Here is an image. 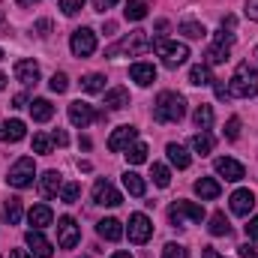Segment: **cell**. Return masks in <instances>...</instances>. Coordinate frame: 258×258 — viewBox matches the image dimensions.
Listing matches in <instances>:
<instances>
[{
  "instance_id": "6da1fadb",
  "label": "cell",
  "mask_w": 258,
  "mask_h": 258,
  "mask_svg": "<svg viewBox=\"0 0 258 258\" xmlns=\"http://www.w3.org/2000/svg\"><path fill=\"white\" fill-rule=\"evenodd\" d=\"M183 114H186V99H183L180 93L162 90V93L156 96L153 117H156L159 123H177V120H183Z\"/></svg>"
},
{
  "instance_id": "7a4b0ae2",
  "label": "cell",
  "mask_w": 258,
  "mask_h": 258,
  "mask_svg": "<svg viewBox=\"0 0 258 258\" xmlns=\"http://www.w3.org/2000/svg\"><path fill=\"white\" fill-rule=\"evenodd\" d=\"M228 90H231V96H240V99L258 96V72H255V66L237 63L234 75H231V84H228Z\"/></svg>"
},
{
  "instance_id": "3957f363",
  "label": "cell",
  "mask_w": 258,
  "mask_h": 258,
  "mask_svg": "<svg viewBox=\"0 0 258 258\" xmlns=\"http://www.w3.org/2000/svg\"><path fill=\"white\" fill-rule=\"evenodd\" d=\"M153 48V39L147 36V30H132L129 36H123L117 45H111L105 51V57H117V54H144Z\"/></svg>"
},
{
  "instance_id": "277c9868",
  "label": "cell",
  "mask_w": 258,
  "mask_h": 258,
  "mask_svg": "<svg viewBox=\"0 0 258 258\" xmlns=\"http://www.w3.org/2000/svg\"><path fill=\"white\" fill-rule=\"evenodd\" d=\"M153 48H156V54L162 57V66H168V69H177V66H183V63H186V57H189V48H186L183 42L156 39V42H153Z\"/></svg>"
},
{
  "instance_id": "5b68a950",
  "label": "cell",
  "mask_w": 258,
  "mask_h": 258,
  "mask_svg": "<svg viewBox=\"0 0 258 258\" xmlns=\"http://www.w3.org/2000/svg\"><path fill=\"white\" fill-rule=\"evenodd\" d=\"M33 177H36V162H33V156H21L12 168H9V186H15V189H27V186H33Z\"/></svg>"
},
{
  "instance_id": "8992f818",
  "label": "cell",
  "mask_w": 258,
  "mask_h": 258,
  "mask_svg": "<svg viewBox=\"0 0 258 258\" xmlns=\"http://www.w3.org/2000/svg\"><path fill=\"white\" fill-rule=\"evenodd\" d=\"M168 219H171V225L183 228L186 219H189V222H201V219H204V207L195 204V201H177V204L168 207Z\"/></svg>"
},
{
  "instance_id": "52a82bcc",
  "label": "cell",
  "mask_w": 258,
  "mask_h": 258,
  "mask_svg": "<svg viewBox=\"0 0 258 258\" xmlns=\"http://www.w3.org/2000/svg\"><path fill=\"white\" fill-rule=\"evenodd\" d=\"M69 48H72L75 57H90V54L96 51V33H93L90 27H78V30H72V36H69Z\"/></svg>"
},
{
  "instance_id": "ba28073f",
  "label": "cell",
  "mask_w": 258,
  "mask_h": 258,
  "mask_svg": "<svg viewBox=\"0 0 258 258\" xmlns=\"http://www.w3.org/2000/svg\"><path fill=\"white\" fill-rule=\"evenodd\" d=\"M105 114H99L90 102H81V99H75V102H69V123L72 126H90L93 120H102Z\"/></svg>"
},
{
  "instance_id": "9c48e42d",
  "label": "cell",
  "mask_w": 258,
  "mask_h": 258,
  "mask_svg": "<svg viewBox=\"0 0 258 258\" xmlns=\"http://www.w3.org/2000/svg\"><path fill=\"white\" fill-rule=\"evenodd\" d=\"M81 240V228L72 216H60L57 219V246L60 249H75Z\"/></svg>"
},
{
  "instance_id": "30bf717a",
  "label": "cell",
  "mask_w": 258,
  "mask_h": 258,
  "mask_svg": "<svg viewBox=\"0 0 258 258\" xmlns=\"http://www.w3.org/2000/svg\"><path fill=\"white\" fill-rule=\"evenodd\" d=\"M126 234H129V240H132V243H147V240H150V234H153V222H150L144 213H132V216H129Z\"/></svg>"
},
{
  "instance_id": "8fae6325",
  "label": "cell",
  "mask_w": 258,
  "mask_h": 258,
  "mask_svg": "<svg viewBox=\"0 0 258 258\" xmlns=\"http://www.w3.org/2000/svg\"><path fill=\"white\" fill-rule=\"evenodd\" d=\"M24 243H27V249H30L36 258H51V252H54L51 240H48L39 228H30V231L24 234Z\"/></svg>"
},
{
  "instance_id": "7c38bea8",
  "label": "cell",
  "mask_w": 258,
  "mask_h": 258,
  "mask_svg": "<svg viewBox=\"0 0 258 258\" xmlns=\"http://www.w3.org/2000/svg\"><path fill=\"white\" fill-rule=\"evenodd\" d=\"M213 168H216L219 177H225V180H231V183H237V180L246 177V168H243L237 159H231V156H219V159L213 162Z\"/></svg>"
},
{
  "instance_id": "4fadbf2b",
  "label": "cell",
  "mask_w": 258,
  "mask_h": 258,
  "mask_svg": "<svg viewBox=\"0 0 258 258\" xmlns=\"http://www.w3.org/2000/svg\"><path fill=\"white\" fill-rule=\"evenodd\" d=\"M135 138H138V129L135 126H117L111 135H108V150L111 153H120V150H126L129 144H135Z\"/></svg>"
},
{
  "instance_id": "5bb4252c",
  "label": "cell",
  "mask_w": 258,
  "mask_h": 258,
  "mask_svg": "<svg viewBox=\"0 0 258 258\" xmlns=\"http://www.w3.org/2000/svg\"><path fill=\"white\" fill-rule=\"evenodd\" d=\"M93 201L102 204V207H117L123 198H120V192L114 189V183H108V180H96V183H93Z\"/></svg>"
},
{
  "instance_id": "9a60e30c",
  "label": "cell",
  "mask_w": 258,
  "mask_h": 258,
  "mask_svg": "<svg viewBox=\"0 0 258 258\" xmlns=\"http://www.w3.org/2000/svg\"><path fill=\"white\" fill-rule=\"evenodd\" d=\"M27 222L33 225V228H48L51 222H54V213H51V207L48 204H33L30 210H27Z\"/></svg>"
},
{
  "instance_id": "2e32d148",
  "label": "cell",
  "mask_w": 258,
  "mask_h": 258,
  "mask_svg": "<svg viewBox=\"0 0 258 258\" xmlns=\"http://www.w3.org/2000/svg\"><path fill=\"white\" fill-rule=\"evenodd\" d=\"M252 207H255V195H252V189H237V192L231 195V213L249 216Z\"/></svg>"
},
{
  "instance_id": "e0dca14e",
  "label": "cell",
  "mask_w": 258,
  "mask_h": 258,
  "mask_svg": "<svg viewBox=\"0 0 258 258\" xmlns=\"http://www.w3.org/2000/svg\"><path fill=\"white\" fill-rule=\"evenodd\" d=\"M129 78L141 87H150L156 81V66L153 63H132L129 66Z\"/></svg>"
},
{
  "instance_id": "ac0fdd59",
  "label": "cell",
  "mask_w": 258,
  "mask_h": 258,
  "mask_svg": "<svg viewBox=\"0 0 258 258\" xmlns=\"http://www.w3.org/2000/svg\"><path fill=\"white\" fill-rule=\"evenodd\" d=\"M27 135V126L21 123V120H3L0 123V141H6V144H15V141H21Z\"/></svg>"
},
{
  "instance_id": "d6986e66",
  "label": "cell",
  "mask_w": 258,
  "mask_h": 258,
  "mask_svg": "<svg viewBox=\"0 0 258 258\" xmlns=\"http://www.w3.org/2000/svg\"><path fill=\"white\" fill-rule=\"evenodd\" d=\"M60 186H63L60 171H45L39 177V192H42V198H54V195L60 192Z\"/></svg>"
},
{
  "instance_id": "ffe728a7",
  "label": "cell",
  "mask_w": 258,
  "mask_h": 258,
  "mask_svg": "<svg viewBox=\"0 0 258 258\" xmlns=\"http://www.w3.org/2000/svg\"><path fill=\"white\" fill-rule=\"evenodd\" d=\"M96 231H99V237H102V240H111V243H114V240H120V237L126 234V231H123V225H120L117 219H99V222H96Z\"/></svg>"
},
{
  "instance_id": "44dd1931",
  "label": "cell",
  "mask_w": 258,
  "mask_h": 258,
  "mask_svg": "<svg viewBox=\"0 0 258 258\" xmlns=\"http://www.w3.org/2000/svg\"><path fill=\"white\" fill-rule=\"evenodd\" d=\"M15 78L21 84H36L39 81V66L33 63V60H18L15 63Z\"/></svg>"
},
{
  "instance_id": "7402d4cb",
  "label": "cell",
  "mask_w": 258,
  "mask_h": 258,
  "mask_svg": "<svg viewBox=\"0 0 258 258\" xmlns=\"http://www.w3.org/2000/svg\"><path fill=\"white\" fill-rule=\"evenodd\" d=\"M219 192H222V186H219L213 177H201V180H195V195H198V198L213 201V198H219Z\"/></svg>"
},
{
  "instance_id": "603a6c76",
  "label": "cell",
  "mask_w": 258,
  "mask_h": 258,
  "mask_svg": "<svg viewBox=\"0 0 258 258\" xmlns=\"http://www.w3.org/2000/svg\"><path fill=\"white\" fill-rule=\"evenodd\" d=\"M27 108H30V114H33V120H36V123H45V120H51V117H54V105H51L48 99H33Z\"/></svg>"
},
{
  "instance_id": "cb8c5ba5",
  "label": "cell",
  "mask_w": 258,
  "mask_h": 258,
  "mask_svg": "<svg viewBox=\"0 0 258 258\" xmlns=\"http://www.w3.org/2000/svg\"><path fill=\"white\" fill-rule=\"evenodd\" d=\"M105 105H108L111 111L126 108V105H129V90H126V87H111V90L105 93Z\"/></svg>"
},
{
  "instance_id": "d4e9b609",
  "label": "cell",
  "mask_w": 258,
  "mask_h": 258,
  "mask_svg": "<svg viewBox=\"0 0 258 258\" xmlns=\"http://www.w3.org/2000/svg\"><path fill=\"white\" fill-rule=\"evenodd\" d=\"M165 153H168V159H171V165H177V168H189V162H192V156L186 153V147L183 144H168L165 147Z\"/></svg>"
},
{
  "instance_id": "484cf974",
  "label": "cell",
  "mask_w": 258,
  "mask_h": 258,
  "mask_svg": "<svg viewBox=\"0 0 258 258\" xmlns=\"http://www.w3.org/2000/svg\"><path fill=\"white\" fill-rule=\"evenodd\" d=\"M189 84L195 87H207V84H213V72H210V66L207 63H198L189 69Z\"/></svg>"
},
{
  "instance_id": "4316f807",
  "label": "cell",
  "mask_w": 258,
  "mask_h": 258,
  "mask_svg": "<svg viewBox=\"0 0 258 258\" xmlns=\"http://www.w3.org/2000/svg\"><path fill=\"white\" fill-rule=\"evenodd\" d=\"M123 186H126V192L135 195V198H141V195L147 192L144 177H141V174H135V171H126V174H123Z\"/></svg>"
},
{
  "instance_id": "83f0119b",
  "label": "cell",
  "mask_w": 258,
  "mask_h": 258,
  "mask_svg": "<svg viewBox=\"0 0 258 258\" xmlns=\"http://www.w3.org/2000/svg\"><path fill=\"white\" fill-rule=\"evenodd\" d=\"M147 9H150L147 0H126L123 15H126V21H141V18H147Z\"/></svg>"
},
{
  "instance_id": "f1b7e54d",
  "label": "cell",
  "mask_w": 258,
  "mask_h": 258,
  "mask_svg": "<svg viewBox=\"0 0 258 258\" xmlns=\"http://www.w3.org/2000/svg\"><path fill=\"white\" fill-rule=\"evenodd\" d=\"M147 144L144 141H135V144H129L126 147V162L129 165H141V162H147Z\"/></svg>"
},
{
  "instance_id": "f546056e",
  "label": "cell",
  "mask_w": 258,
  "mask_h": 258,
  "mask_svg": "<svg viewBox=\"0 0 258 258\" xmlns=\"http://www.w3.org/2000/svg\"><path fill=\"white\" fill-rule=\"evenodd\" d=\"M207 228H210V234H213V237H225V234L231 231V225H228V219H225V213H222V210H216V213L210 216V225H207Z\"/></svg>"
},
{
  "instance_id": "4dcf8cb0",
  "label": "cell",
  "mask_w": 258,
  "mask_h": 258,
  "mask_svg": "<svg viewBox=\"0 0 258 258\" xmlns=\"http://www.w3.org/2000/svg\"><path fill=\"white\" fill-rule=\"evenodd\" d=\"M81 90H87V93H102V90H105V75H99V72L84 75V78H81Z\"/></svg>"
},
{
  "instance_id": "1f68e13d",
  "label": "cell",
  "mask_w": 258,
  "mask_h": 258,
  "mask_svg": "<svg viewBox=\"0 0 258 258\" xmlns=\"http://www.w3.org/2000/svg\"><path fill=\"white\" fill-rule=\"evenodd\" d=\"M192 150L201 153V156H207V153L213 150V135H210V132H198L192 138Z\"/></svg>"
},
{
  "instance_id": "d6a6232c",
  "label": "cell",
  "mask_w": 258,
  "mask_h": 258,
  "mask_svg": "<svg viewBox=\"0 0 258 258\" xmlns=\"http://www.w3.org/2000/svg\"><path fill=\"white\" fill-rule=\"evenodd\" d=\"M3 216L9 219V225L21 222V198H9V201L3 204Z\"/></svg>"
},
{
  "instance_id": "836d02e7",
  "label": "cell",
  "mask_w": 258,
  "mask_h": 258,
  "mask_svg": "<svg viewBox=\"0 0 258 258\" xmlns=\"http://www.w3.org/2000/svg\"><path fill=\"white\" fill-rule=\"evenodd\" d=\"M192 117H195V126L198 129H207L210 123H213V108H210V105H198Z\"/></svg>"
},
{
  "instance_id": "e575fe53",
  "label": "cell",
  "mask_w": 258,
  "mask_h": 258,
  "mask_svg": "<svg viewBox=\"0 0 258 258\" xmlns=\"http://www.w3.org/2000/svg\"><path fill=\"white\" fill-rule=\"evenodd\" d=\"M228 51H231V48H222V45L213 42V45L207 48V54H204V57H207V66L210 63H225V60H228Z\"/></svg>"
},
{
  "instance_id": "d590c367",
  "label": "cell",
  "mask_w": 258,
  "mask_h": 258,
  "mask_svg": "<svg viewBox=\"0 0 258 258\" xmlns=\"http://www.w3.org/2000/svg\"><path fill=\"white\" fill-rule=\"evenodd\" d=\"M150 177H153V183H156V186H162V189H165V186L171 183V171H168L165 165H159V162L153 165V171H150Z\"/></svg>"
},
{
  "instance_id": "8d00e7d4",
  "label": "cell",
  "mask_w": 258,
  "mask_h": 258,
  "mask_svg": "<svg viewBox=\"0 0 258 258\" xmlns=\"http://www.w3.org/2000/svg\"><path fill=\"white\" fill-rule=\"evenodd\" d=\"M180 33L189 36V39H201L207 30H204V24H198V21H183V24H180Z\"/></svg>"
},
{
  "instance_id": "74e56055",
  "label": "cell",
  "mask_w": 258,
  "mask_h": 258,
  "mask_svg": "<svg viewBox=\"0 0 258 258\" xmlns=\"http://www.w3.org/2000/svg\"><path fill=\"white\" fill-rule=\"evenodd\" d=\"M78 195H81V183H63L60 186V198H63L66 204H75Z\"/></svg>"
},
{
  "instance_id": "f35d334b",
  "label": "cell",
  "mask_w": 258,
  "mask_h": 258,
  "mask_svg": "<svg viewBox=\"0 0 258 258\" xmlns=\"http://www.w3.org/2000/svg\"><path fill=\"white\" fill-rule=\"evenodd\" d=\"M48 87H51L54 93H66V87H69V78H66L63 72H54V75H51V81H48Z\"/></svg>"
},
{
  "instance_id": "ab89813d",
  "label": "cell",
  "mask_w": 258,
  "mask_h": 258,
  "mask_svg": "<svg viewBox=\"0 0 258 258\" xmlns=\"http://www.w3.org/2000/svg\"><path fill=\"white\" fill-rule=\"evenodd\" d=\"M186 246H180V243H165V249H162V258H186Z\"/></svg>"
},
{
  "instance_id": "60d3db41",
  "label": "cell",
  "mask_w": 258,
  "mask_h": 258,
  "mask_svg": "<svg viewBox=\"0 0 258 258\" xmlns=\"http://www.w3.org/2000/svg\"><path fill=\"white\" fill-rule=\"evenodd\" d=\"M225 138H231V141L240 138V117H228V123H225Z\"/></svg>"
},
{
  "instance_id": "b9f144b4",
  "label": "cell",
  "mask_w": 258,
  "mask_h": 258,
  "mask_svg": "<svg viewBox=\"0 0 258 258\" xmlns=\"http://www.w3.org/2000/svg\"><path fill=\"white\" fill-rule=\"evenodd\" d=\"M33 150H36V153H48V150H51V138L42 135V132L33 135Z\"/></svg>"
},
{
  "instance_id": "7bdbcfd3",
  "label": "cell",
  "mask_w": 258,
  "mask_h": 258,
  "mask_svg": "<svg viewBox=\"0 0 258 258\" xmlns=\"http://www.w3.org/2000/svg\"><path fill=\"white\" fill-rule=\"evenodd\" d=\"M81 6H84V0H60V12L63 15H75Z\"/></svg>"
},
{
  "instance_id": "ee69618b",
  "label": "cell",
  "mask_w": 258,
  "mask_h": 258,
  "mask_svg": "<svg viewBox=\"0 0 258 258\" xmlns=\"http://www.w3.org/2000/svg\"><path fill=\"white\" fill-rule=\"evenodd\" d=\"M213 42H216V45H222V48H231V45H234V33H225V30H219V33L213 36Z\"/></svg>"
},
{
  "instance_id": "f6af8a7d",
  "label": "cell",
  "mask_w": 258,
  "mask_h": 258,
  "mask_svg": "<svg viewBox=\"0 0 258 258\" xmlns=\"http://www.w3.org/2000/svg\"><path fill=\"white\" fill-rule=\"evenodd\" d=\"M213 90H216V99H228V96H231V90H228V84H222L219 78H213Z\"/></svg>"
},
{
  "instance_id": "bcb514c9",
  "label": "cell",
  "mask_w": 258,
  "mask_h": 258,
  "mask_svg": "<svg viewBox=\"0 0 258 258\" xmlns=\"http://www.w3.org/2000/svg\"><path fill=\"white\" fill-rule=\"evenodd\" d=\"M48 30H51V21H48V18H42V21L33 24V33H36V36H48Z\"/></svg>"
},
{
  "instance_id": "7dc6e473",
  "label": "cell",
  "mask_w": 258,
  "mask_h": 258,
  "mask_svg": "<svg viewBox=\"0 0 258 258\" xmlns=\"http://www.w3.org/2000/svg\"><path fill=\"white\" fill-rule=\"evenodd\" d=\"M240 258H258V246L255 243H243L240 246Z\"/></svg>"
},
{
  "instance_id": "c3c4849f",
  "label": "cell",
  "mask_w": 258,
  "mask_h": 258,
  "mask_svg": "<svg viewBox=\"0 0 258 258\" xmlns=\"http://www.w3.org/2000/svg\"><path fill=\"white\" fill-rule=\"evenodd\" d=\"M114 3H117V0H93V9H96V12H105V9H111Z\"/></svg>"
},
{
  "instance_id": "681fc988",
  "label": "cell",
  "mask_w": 258,
  "mask_h": 258,
  "mask_svg": "<svg viewBox=\"0 0 258 258\" xmlns=\"http://www.w3.org/2000/svg\"><path fill=\"white\" fill-rule=\"evenodd\" d=\"M246 15L252 21H258V0H246Z\"/></svg>"
},
{
  "instance_id": "f907efd6",
  "label": "cell",
  "mask_w": 258,
  "mask_h": 258,
  "mask_svg": "<svg viewBox=\"0 0 258 258\" xmlns=\"http://www.w3.org/2000/svg\"><path fill=\"white\" fill-rule=\"evenodd\" d=\"M246 234H249L252 240H258V216H252V219H249V225H246Z\"/></svg>"
},
{
  "instance_id": "816d5d0a",
  "label": "cell",
  "mask_w": 258,
  "mask_h": 258,
  "mask_svg": "<svg viewBox=\"0 0 258 258\" xmlns=\"http://www.w3.org/2000/svg\"><path fill=\"white\" fill-rule=\"evenodd\" d=\"M54 144H60V147H66V144H69V135H66L63 129H57V132H54Z\"/></svg>"
},
{
  "instance_id": "f5cc1de1",
  "label": "cell",
  "mask_w": 258,
  "mask_h": 258,
  "mask_svg": "<svg viewBox=\"0 0 258 258\" xmlns=\"http://www.w3.org/2000/svg\"><path fill=\"white\" fill-rule=\"evenodd\" d=\"M201 258H225V255H219L213 246H204V249H201Z\"/></svg>"
},
{
  "instance_id": "db71d44e",
  "label": "cell",
  "mask_w": 258,
  "mask_h": 258,
  "mask_svg": "<svg viewBox=\"0 0 258 258\" xmlns=\"http://www.w3.org/2000/svg\"><path fill=\"white\" fill-rule=\"evenodd\" d=\"M24 105H27V96H24V93H18V96L12 99V108H24Z\"/></svg>"
},
{
  "instance_id": "11a10c76",
  "label": "cell",
  "mask_w": 258,
  "mask_h": 258,
  "mask_svg": "<svg viewBox=\"0 0 258 258\" xmlns=\"http://www.w3.org/2000/svg\"><path fill=\"white\" fill-rule=\"evenodd\" d=\"M9 258H30V255H27L24 249H15V252H12V255H9Z\"/></svg>"
},
{
  "instance_id": "9f6ffc18",
  "label": "cell",
  "mask_w": 258,
  "mask_h": 258,
  "mask_svg": "<svg viewBox=\"0 0 258 258\" xmlns=\"http://www.w3.org/2000/svg\"><path fill=\"white\" fill-rule=\"evenodd\" d=\"M111 258H132V252H114Z\"/></svg>"
},
{
  "instance_id": "6f0895ef",
  "label": "cell",
  "mask_w": 258,
  "mask_h": 258,
  "mask_svg": "<svg viewBox=\"0 0 258 258\" xmlns=\"http://www.w3.org/2000/svg\"><path fill=\"white\" fill-rule=\"evenodd\" d=\"M3 87H6V75L0 72V90H3Z\"/></svg>"
},
{
  "instance_id": "680465c9",
  "label": "cell",
  "mask_w": 258,
  "mask_h": 258,
  "mask_svg": "<svg viewBox=\"0 0 258 258\" xmlns=\"http://www.w3.org/2000/svg\"><path fill=\"white\" fill-rule=\"evenodd\" d=\"M18 3H21V6H30V3H36V0H18Z\"/></svg>"
},
{
  "instance_id": "91938a15",
  "label": "cell",
  "mask_w": 258,
  "mask_h": 258,
  "mask_svg": "<svg viewBox=\"0 0 258 258\" xmlns=\"http://www.w3.org/2000/svg\"><path fill=\"white\" fill-rule=\"evenodd\" d=\"M3 21H6V15H3V9H0V27H3Z\"/></svg>"
},
{
  "instance_id": "94428289",
  "label": "cell",
  "mask_w": 258,
  "mask_h": 258,
  "mask_svg": "<svg viewBox=\"0 0 258 258\" xmlns=\"http://www.w3.org/2000/svg\"><path fill=\"white\" fill-rule=\"evenodd\" d=\"M0 57H3V48H0Z\"/></svg>"
},
{
  "instance_id": "6125c7cd",
  "label": "cell",
  "mask_w": 258,
  "mask_h": 258,
  "mask_svg": "<svg viewBox=\"0 0 258 258\" xmlns=\"http://www.w3.org/2000/svg\"><path fill=\"white\" fill-rule=\"evenodd\" d=\"M84 258H87V255H84Z\"/></svg>"
}]
</instances>
